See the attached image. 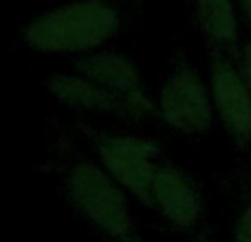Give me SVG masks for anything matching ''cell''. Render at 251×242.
I'll list each match as a JSON object with an SVG mask.
<instances>
[{"label": "cell", "instance_id": "cell-4", "mask_svg": "<svg viewBox=\"0 0 251 242\" xmlns=\"http://www.w3.org/2000/svg\"><path fill=\"white\" fill-rule=\"evenodd\" d=\"M156 117L170 130L187 137L209 132L216 121L209 79L192 64H176L161 82Z\"/></svg>", "mask_w": 251, "mask_h": 242}, {"label": "cell", "instance_id": "cell-3", "mask_svg": "<svg viewBox=\"0 0 251 242\" xmlns=\"http://www.w3.org/2000/svg\"><path fill=\"white\" fill-rule=\"evenodd\" d=\"M95 159L126 194L148 207L152 181L161 161V147L156 141L134 132H100L93 139Z\"/></svg>", "mask_w": 251, "mask_h": 242}, {"label": "cell", "instance_id": "cell-9", "mask_svg": "<svg viewBox=\"0 0 251 242\" xmlns=\"http://www.w3.org/2000/svg\"><path fill=\"white\" fill-rule=\"evenodd\" d=\"M196 26L212 51L238 55V7L236 0H192Z\"/></svg>", "mask_w": 251, "mask_h": 242}, {"label": "cell", "instance_id": "cell-11", "mask_svg": "<svg viewBox=\"0 0 251 242\" xmlns=\"http://www.w3.org/2000/svg\"><path fill=\"white\" fill-rule=\"evenodd\" d=\"M236 64H238L240 75H243L245 84H247L251 91V40L240 44V51H238V55H236Z\"/></svg>", "mask_w": 251, "mask_h": 242}, {"label": "cell", "instance_id": "cell-10", "mask_svg": "<svg viewBox=\"0 0 251 242\" xmlns=\"http://www.w3.org/2000/svg\"><path fill=\"white\" fill-rule=\"evenodd\" d=\"M231 242H251V205H247V207L236 216Z\"/></svg>", "mask_w": 251, "mask_h": 242}, {"label": "cell", "instance_id": "cell-2", "mask_svg": "<svg viewBox=\"0 0 251 242\" xmlns=\"http://www.w3.org/2000/svg\"><path fill=\"white\" fill-rule=\"evenodd\" d=\"M60 190L75 214L106 242H143L132 214V198L97 163L77 159L62 172Z\"/></svg>", "mask_w": 251, "mask_h": 242}, {"label": "cell", "instance_id": "cell-7", "mask_svg": "<svg viewBox=\"0 0 251 242\" xmlns=\"http://www.w3.org/2000/svg\"><path fill=\"white\" fill-rule=\"evenodd\" d=\"M148 207L154 209L174 229H196L205 216L203 190L181 165L163 161L152 181Z\"/></svg>", "mask_w": 251, "mask_h": 242}, {"label": "cell", "instance_id": "cell-12", "mask_svg": "<svg viewBox=\"0 0 251 242\" xmlns=\"http://www.w3.org/2000/svg\"><path fill=\"white\" fill-rule=\"evenodd\" d=\"M236 7H238V16L251 29V0H236Z\"/></svg>", "mask_w": 251, "mask_h": 242}, {"label": "cell", "instance_id": "cell-8", "mask_svg": "<svg viewBox=\"0 0 251 242\" xmlns=\"http://www.w3.org/2000/svg\"><path fill=\"white\" fill-rule=\"evenodd\" d=\"M47 93L62 108L82 115H108V117L130 119L128 108L119 97L101 88L93 79L79 75L77 71L71 73H53L47 77Z\"/></svg>", "mask_w": 251, "mask_h": 242}, {"label": "cell", "instance_id": "cell-5", "mask_svg": "<svg viewBox=\"0 0 251 242\" xmlns=\"http://www.w3.org/2000/svg\"><path fill=\"white\" fill-rule=\"evenodd\" d=\"M73 71L93 79L126 104L130 119L156 117V99L150 95L141 69L132 57L115 48H101L73 60Z\"/></svg>", "mask_w": 251, "mask_h": 242}, {"label": "cell", "instance_id": "cell-1", "mask_svg": "<svg viewBox=\"0 0 251 242\" xmlns=\"http://www.w3.org/2000/svg\"><path fill=\"white\" fill-rule=\"evenodd\" d=\"M115 0H66L44 9L22 26V42L40 55L79 57L108 48L122 31Z\"/></svg>", "mask_w": 251, "mask_h": 242}, {"label": "cell", "instance_id": "cell-6", "mask_svg": "<svg viewBox=\"0 0 251 242\" xmlns=\"http://www.w3.org/2000/svg\"><path fill=\"white\" fill-rule=\"evenodd\" d=\"M209 88L216 119L225 128L227 137L240 147L251 145V91L231 53L212 51L209 62Z\"/></svg>", "mask_w": 251, "mask_h": 242}]
</instances>
